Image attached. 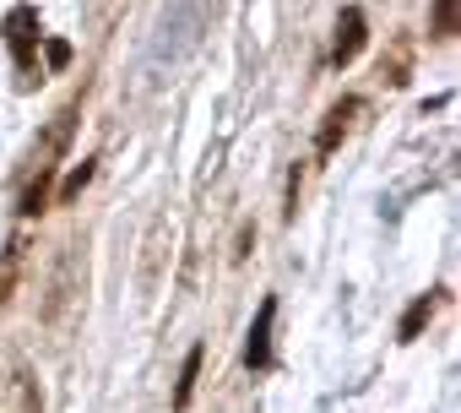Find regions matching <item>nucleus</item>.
<instances>
[{
	"label": "nucleus",
	"instance_id": "nucleus-1",
	"mask_svg": "<svg viewBox=\"0 0 461 413\" xmlns=\"http://www.w3.org/2000/svg\"><path fill=\"white\" fill-rule=\"evenodd\" d=\"M6 44H12V60L23 77H33V44H39V12L33 6H17L6 17Z\"/></svg>",
	"mask_w": 461,
	"mask_h": 413
},
{
	"label": "nucleus",
	"instance_id": "nucleus-2",
	"mask_svg": "<svg viewBox=\"0 0 461 413\" xmlns=\"http://www.w3.org/2000/svg\"><path fill=\"white\" fill-rule=\"evenodd\" d=\"M364 39H369V23H364V12H358V6H348V12H342V23H337L331 66H353V60L364 55Z\"/></svg>",
	"mask_w": 461,
	"mask_h": 413
},
{
	"label": "nucleus",
	"instance_id": "nucleus-3",
	"mask_svg": "<svg viewBox=\"0 0 461 413\" xmlns=\"http://www.w3.org/2000/svg\"><path fill=\"white\" fill-rule=\"evenodd\" d=\"M272 321H277V299L267 294L261 310H256V321H250V343H245V364L250 370H267L272 364Z\"/></svg>",
	"mask_w": 461,
	"mask_h": 413
},
{
	"label": "nucleus",
	"instance_id": "nucleus-4",
	"mask_svg": "<svg viewBox=\"0 0 461 413\" xmlns=\"http://www.w3.org/2000/svg\"><path fill=\"white\" fill-rule=\"evenodd\" d=\"M353 115H358V98H342V104H331V115H326V125H321V136H315V152H321V158H331V152H337V142L348 136Z\"/></svg>",
	"mask_w": 461,
	"mask_h": 413
},
{
	"label": "nucleus",
	"instance_id": "nucleus-5",
	"mask_svg": "<svg viewBox=\"0 0 461 413\" xmlns=\"http://www.w3.org/2000/svg\"><path fill=\"white\" fill-rule=\"evenodd\" d=\"M439 299H445L439 289H429V294H418V299L407 305V316H402V326H396V337H402V343H412V337H418V332H423V326L434 321V310H439Z\"/></svg>",
	"mask_w": 461,
	"mask_h": 413
},
{
	"label": "nucleus",
	"instance_id": "nucleus-6",
	"mask_svg": "<svg viewBox=\"0 0 461 413\" xmlns=\"http://www.w3.org/2000/svg\"><path fill=\"white\" fill-rule=\"evenodd\" d=\"M461 33V0H434V12H429V39L450 44Z\"/></svg>",
	"mask_w": 461,
	"mask_h": 413
},
{
	"label": "nucleus",
	"instance_id": "nucleus-7",
	"mask_svg": "<svg viewBox=\"0 0 461 413\" xmlns=\"http://www.w3.org/2000/svg\"><path fill=\"white\" fill-rule=\"evenodd\" d=\"M71 131H77V104H66V109L55 115V125H50V136H44V163L71 147Z\"/></svg>",
	"mask_w": 461,
	"mask_h": 413
},
{
	"label": "nucleus",
	"instance_id": "nucleus-8",
	"mask_svg": "<svg viewBox=\"0 0 461 413\" xmlns=\"http://www.w3.org/2000/svg\"><path fill=\"white\" fill-rule=\"evenodd\" d=\"M23 240H12L6 251H0V310H6V299H12V289H17V278H23Z\"/></svg>",
	"mask_w": 461,
	"mask_h": 413
},
{
	"label": "nucleus",
	"instance_id": "nucleus-9",
	"mask_svg": "<svg viewBox=\"0 0 461 413\" xmlns=\"http://www.w3.org/2000/svg\"><path fill=\"white\" fill-rule=\"evenodd\" d=\"M50 185H55V163H39V179H33L28 196H23V213H28V218L50 206Z\"/></svg>",
	"mask_w": 461,
	"mask_h": 413
},
{
	"label": "nucleus",
	"instance_id": "nucleus-10",
	"mask_svg": "<svg viewBox=\"0 0 461 413\" xmlns=\"http://www.w3.org/2000/svg\"><path fill=\"white\" fill-rule=\"evenodd\" d=\"M201 353H206V348H190V353H185V370H179V386H174V408H190L195 375H201Z\"/></svg>",
	"mask_w": 461,
	"mask_h": 413
},
{
	"label": "nucleus",
	"instance_id": "nucleus-11",
	"mask_svg": "<svg viewBox=\"0 0 461 413\" xmlns=\"http://www.w3.org/2000/svg\"><path fill=\"white\" fill-rule=\"evenodd\" d=\"M87 179H93V158H87V163H82V169H77V174L60 185V206H71V201L82 196V185H87Z\"/></svg>",
	"mask_w": 461,
	"mask_h": 413
},
{
	"label": "nucleus",
	"instance_id": "nucleus-12",
	"mask_svg": "<svg viewBox=\"0 0 461 413\" xmlns=\"http://www.w3.org/2000/svg\"><path fill=\"white\" fill-rule=\"evenodd\" d=\"M66 60H71V44H66V39H55V44H50V66H55V71H60V66H66Z\"/></svg>",
	"mask_w": 461,
	"mask_h": 413
}]
</instances>
